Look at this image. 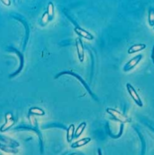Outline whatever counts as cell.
I'll list each match as a JSON object with an SVG mask.
<instances>
[{"label":"cell","mask_w":154,"mask_h":155,"mask_svg":"<svg viewBox=\"0 0 154 155\" xmlns=\"http://www.w3.org/2000/svg\"><path fill=\"white\" fill-rule=\"evenodd\" d=\"M0 149L3 150V151L6 152V153H15L18 152V149H16V147L6 145V144H3V143H0Z\"/></svg>","instance_id":"12"},{"label":"cell","mask_w":154,"mask_h":155,"mask_svg":"<svg viewBox=\"0 0 154 155\" xmlns=\"http://www.w3.org/2000/svg\"><path fill=\"white\" fill-rule=\"evenodd\" d=\"M64 74H70V75L73 76V77L76 78V79L78 80L79 81H80V82H81V84H83V87H84L85 88H86V91H87L88 92L90 93V95H91L92 97H94V98L96 99V100H97V98H96V97H95L94 94H93V93L92 92V91H91V90H90V87H89V85H88V84H87V83H86V81H85L84 80H83V78H82L81 77H80V75H79V74H76V73L73 72V71H63V72L59 73V74H57V75L56 76V77H55V78L56 79V78H58L59 77H60V76H62V75H64Z\"/></svg>","instance_id":"2"},{"label":"cell","mask_w":154,"mask_h":155,"mask_svg":"<svg viewBox=\"0 0 154 155\" xmlns=\"http://www.w3.org/2000/svg\"><path fill=\"white\" fill-rule=\"evenodd\" d=\"M50 21V17H49L48 14L46 13V12H44L43 16H42L41 20H40V25H41L42 26L44 27L46 26V25Z\"/></svg>","instance_id":"16"},{"label":"cell","mask_w":154,"mask_h":155,"mask_svg":"<svg viewBox=\"0 0 154 155\" xmlns=\"http://www.w3.org/2000/svg\"><path fill=\"white\" fill-rule=\"evenodd\" d=\"M1 2H2L4 5H11V1H10V0H2Z\"/></svg>","instance_id":"18"},{"label":"cell","mask_w":154,"mask_h":155,"mask_svg":"<svg viewBox=\"0 0 154 155\" xmlns=\"http://www.w3.org/2000/svg\"><path fill=\"white\" fill-rule=\"evenodd\" d=\"M126 88H127L128 92H129L131 97L133 98L134 102L136 103L139 107H142V106H143V103H142L139 95L138 94L137 91H136V89L133 87V85L131 84H129V83H127V84H126Z\"/></svg>","instance_id":"3"},{"label":"cell","mask_w":154,"mask_h":155,"mask_svg":"<svg viewBox=\"0 0 154 155\" xmlns=\"http://www.w3.org/2000/svg\"><path fill=\"white\" fill-rule=\"evenodd\" d=\"M86 127V122H82L81 124H80V125L78 126V127L75 130L74 133V137L77 138V137H80L83 134V130H85V128Z\"/></svg>","instance_id":"13"},{"label":"cell","mask_w":154,"mask_h":155,"mask_svg":"<svg viewBox=\"0 0 154 155\" xmlns=\"http://www.w3.org/2000/svg\"><path fill=\"white\" fill-rule=\"evenodd\" d=\"M148 20H149V23L150 26H153L154 25V12L152 8L149 9V15H148Z\"/></svg>","instance_id":"17"},{"label":"cell","mask_w":154,"mask_h":155,"mask_svg":"<svg viewBox=\"0 0 154 155\" xmlns=\"http://www.w3.org/2000/svg\"><path fill=\"white\" fill-rule=\"evenodd\" d=\"M146 48V45L145 44H136V45H133L130 47V48L128 49V53L129 54H133V53H136L137 51H142L144 48Z\"/></svg>","instance_id":"10"},{"label":"cell","mask_w":154,"mask_h":155,"mask_svg":"<svg viewBox=\"0 0 154 155\" xmlns=\"http://www.w3.org/2000/svg\"><path fill=\"white\" fill-rule=\"evenodd\" d=\"M90 141H91V138L90 137H84V138L80 139V140L72 143L71 147L72 148H79V147H81L86 145Z\"/></svg>","instance_id":"8"},{"label":"cell","mask_w":154,"mask_h":155,"mask_svg":"<svg viewBox=\"0 0 154 155\" xmlns=\"http://www.w3.org/2000/svg\"><path fill=\"white\" fill-rule=\"evenodd\" d=\"M74 133H75V125L74 124H70V127L67 129V139L68 143H71L74 138Z\"/></svg>","instance_id":"11"},{"label":"cell","mask_w":154,"mask_h":155,"mask_svg":"<svg viewBox=\"0 0 154 155\" xmlns=\"http://www.w3.org/2000/svg\"><path fill=\"white\" fill-rule=\"evenodd\" d=\"M74 31L79 36L83 37V38H86V39L87 40H93V38H94V36L92 35L91 33L89 32V31H86V30L83 29V28L78 26V25H76V26H75Z\"/></svg>","instance_id":"6"},{"label":"cell","mask_w":154,"mask_h":155,"mask_svg":"<svg viewBox=\"0 0 154 155\" xmlns=\"http://www.w3.org/2000/svg\"><path fill=\"white\" fill-rule=\"evenodd\" d=\"M106 112L110 114L115 120L120 122L121 124H126V123L130 122V119L129 117H127L126 115L119 112V110H117L116 109L108 107V108H106Z\"/></svg>","instance_id":"1"},{"label":"cell","mask_w":154,"mask_h":155,"mask_svg":"<svg viewBox=\"0 0 154 155\" xmlns=\"http://www.w3.org/2000/svg\"><path fill=\"white\" fill-rule=\"evenodd\" d=\"M98 153H99V155H102L101 150H100V149H98Z\"/></svg>","instance_id":"19"},{"label":"cell","mask_w":154,"mask_h":155,"mask_svg":"<svg viewBox=\"0 0 154 155\" xmlns=\"http://www.w3.org/2000/svg\"><path fill=\"white\" fill-rule=\"evenodd\" d=\"M5 117H6V122H5V124H3L2 127L0 128V130L2 132H4L5 131V130H9L10 127L13 125L14 123H15L13 117H12V115L10 114V113H8V114H6V116H5Z\"/></svg>","instance_id":"7"},{"label":"cell","mask_w":154,"mask_h":155,"mask_svg":"<svg viewBox=\"0 0 154 155\" xmlns=\"http://www.w3.org/2000/svg\"><path fill=\"white\" fill-rule=\"evenodd\" d=\"M29 114H33V115H37V116H43L45 115V111L43 109L39 108V107H32L29 109Z\"/></svg>","instance_id":"14"},{"label":"cell","mask_w":154,"mask_h":155,"mask_svg":"<svg viewBox=\"0 0 154 155\" xmlns=\"http://www.w3.org/2000/svg\"><path fill=\"white\" fill-rule=\"evenodd\" d=\"M0 155H2V154H0Z\"/></svg>","instance_id":"20"},{"label":"cell","mask_w":154,"mask_h":155,"mask_svg":"<svg viewBox=\"0 0 154 155\" xmlns=\"http://www.w3.org/2000/svg\"><path fill=\"white\" fill-rule=\"evenodd\" d=\"M76 51H77V54H78L79 59L81 62L84 61V47L83 45V41H82L81 38H76Z\"/></svg>","instance_id":"5"},{"label":"cell","mask_w":154,"mask_h":155,"mask_svg":"<svg viewBox=\"0 0 154 155\" xmlns=\"http://www.w3.org/2000/svg\"><path fill=\"white\" fill-rule=\"evenodd\" d=\"M142 54H138L136 56L133 57L132 59L129 60L127 63L126 64V65L123 67V71L126 72V71H129L130 70L133 69V68L136 67L138 64V63L142 60Z\"/></svg>","instance_id":"4"},{"label":"cell","mask_w":154,"mask_h":155,"mask_svg":"<svg viewBox=\"0 0 154 155\" xmlns=\"http://www.w3.org/2000/svg\"><path fill=\"white\" fill-rule=\"evenodd\" d=\"M46 13L48 14L49 17L50 18V21L54 18V14H55V8H54V5H53V2H50L48 4V6H47V10Z\"/></svg>","instance_id":"15"},{"label":"cell","mask_w":154,"mask_h":155,"mask_svg":"<svg viewBox=\"0 0 154 155\" xmlns=\"http://www.w3.org/2000/svg\"><path fill=\"white\" fill-rule=\"evenodd\" d=\"M0 141H2L3 143H5L4 144H6V145L9 146H12V147H17L19 146V143L15 141L13 139L9 138V137H5V136H0Z\"/></svg>","instance_id":"9"}]
</instances>
